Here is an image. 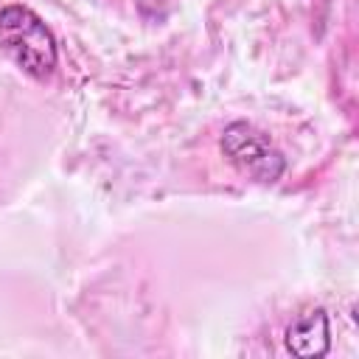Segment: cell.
<instances>
[{
  "label": "cell",
  "instance_id": "cell-1",
  "mask_svg": "<svg viewBox=\"0 0 359 359\" xmlns=\"http://www.w3.org/2000/svg\"><path fill=\"white\" fill-rule=\"evenodd\" d=\"M0 50L36 81H48L59 65L53 31L34 8L20 3L0 8Z\"/></svg>",
  "mask_w": 359,
  "mask_h": 359
},
{
  "label": "cell",
  "instance_id": "cell-2",
  "mask_svg": "<svg viewBox=\"0 0 359 359\" xmlns=\"http://www.w3.org/2000/svg\"><path fill=\"white\" fill-rule=\"evenodd\" d=\"M222 151L241 174L258 182H278L280 174L286 171V157L275 149L269 135L247 121H233L224 126Z\"/></svg>",
  "mask_w": 359,
  "mask_h": 359
},
{
  "label": "cell",
  "instance_id": "cell-3",
  "mask_svg": "<svg viewBox=\"0 0 359 359\" xmlns=\"http://www.w3.org/2000/svg\"><path fill=\"white\" fill-rule=\"evenodd\" d=\"M286 348L300 359H320L331 348V331H328V314L325 309H311L300 314L286 328Z\"/></svg>",
  "mask_w": 359,
  "mask_h": 359
}]
</instances>
